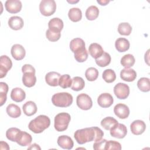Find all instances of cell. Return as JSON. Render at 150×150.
<instances>
[{"label":"cell","instance_id":"1","mask_svg":"<svg viewBox=\"0 0 150 150\" xmlns=\"http://www.w3.org/2000/svg\"><path fill=\"white\" fill-rule=\"evenodd\" d=\"M104 136L103 131L97 127H92L77 129L74 134V137L79 144L82 145L93 141H97Z\"/></svg>","mask_w":150,"mask_h":150},{"label":"cell","instance_id":"2","mask_svg":"<svg viewBox=\"0 0 150 150\" xmlns=\"http://www.w3.org/2000/svg\"><path fill=\"white\" fill-rule=\"evenodd\" d=\"M50 125V118L45 115H39L31 120L28 125L29 129L35 134L42 132Z\"/></svg>","mask_w":150,"mask_h":150},{"label":"cell","instance_id":"3","mask_svg":"<svg viewBox=\"0 0 150 150\" xmlns=\"http://www.w3.org/2000/svg\"><path fill=\"white\" fill-rule=\"evenodd\" d=\"M73 96L67 92L56 93L52 97L53 104L58 107H67L73 103Z\"/></svg>","mask_w":150,"mask_h":150},{"label":"cell","instance_id":"4","mask_svg":"<svg viewBox=\"0 0 150 150\" xmlns=\"http://www.w3.org/2000/svg\"><path fill=\"white\" fill-rule=\"evenodd\" d=\"M70 115L67 112H60L57 114L54 120V127L55 129L59 132L66 130L70 122Z\"/></svg>","mask_w":150,"mask_h":150},{"label":"cell","instance_id":"5","mask_svg":"<svg viewBox=\"0 0 150 150\" xmlns=\"http://www.w3.org/2000/svg\"><path fill=\"white\" fill-rule=\"evenodd\" d=\"M56 9V4L54 0H42L39 4L40 12L45 16L52 15Z\"/></svg>","mask_w":150,"mask_h":150},{"label":"cell","instance_id":"6","mask_svg":"<svg viewBox=\"0 0 150 150\" xmlns=\"http://www.w3.org/2000/svg\"><path fill=\"white\" fill-rule=\"evenodd\" d=\"M76 103L77 106L83 110H90L93 106V101L91 97L85 93H81L77 96Z\"/></svg>","mask_w":150,"mask_h":150},{"label":"cell","instance_id":"7","mask_svg":"<svg viewBox=\"0 0 150 150\" xmlns=\"http://www.w3.org/2000/svg\"><path fill=\"white\" fill-rule=\"evenodd\" d=\"M114 93L118 98L124 100L129 94V87L125 83H118L114 87Z\"/></svg>","mask_w":150,"mask_h":150},{"label":"cell","instance_id":"8","mask_svg":"<svg viewBox=\"0 0 150 150\" xmlns=\"http://www.w3.org/2000/svg\"><path fill=\"white\" fill-rule=\"evenodd\" d=\"M110 131L112 137L118 139L124 138L127 134V127L124 124L118 122L114 125Z\"/></svg>","mask_w":150,"mask_h":150},{"label":"cell","instance_id":"9","mask_svg":"<svg viewBox=\"0 0 150 150\" xmlns=\"http://www.w3.org/2000/svg\"><path fill=\"white\" fill-rule=\"evenodd\" d=\"M12 62L6 55H2L0 59V78L6 76L8 71L12 68Z\"/></svg>","mask_w":150,"mask_h":150},{"label":"cell","instance_id":"10","mask_svg":"<svg viewBox=\"0 0 150 150\" xmlns=\"http://www.w3.org/2000/svg\"><path fill=\"white\" fill-rule=\"evenodd\" d=\"M6 10L11 13H16L22 9V2L19 0H7L5 3Z\"/></svg>","mask_w":150,"mask_h":150},{"label":"cell","instance_id":"11","mask_svg":"<svg viewBox=\"0 0 150 150\" xmlns=\"http://www.w3.org/2000/svg\"><path fill=\"white\" fill-rule=\"evenodd\" d=\"M114 112L116 116L121 119H125L129 115V109L128 107L122 103L117 104L114 108Z\"/></svg>","mask_w":150,"mask_h":150},{"label":"cell","instance_id":"12","mask_svg":"<svg viewBox=\"0 0 150 150\" xmlns=\"http://www.w3.org/2000/svg\"><path fill=\"white\" fill-rule=\"evenodd\" d=\"M113 102L114 98L112 96L108 93L101 94L97 98L98 104L103 108L110 107L113 104Z\"/></svg>","mask_w":150,"mask_h":150},{"label":"cell","instance_id":"13","mask_svg":"<svg viewBox=\"0 0 150 150\" xmlns=\"http://www.w3.org/2000/svg\"><path fill=\"white\" fill-rule=\"evenodd\" d=\"M11 53L13 58L16 60H22L26 54L25 48L19 44L13 45L11 47Z\"/></svg>","mask_w":150,"mask_h":150},{"label":"cell","instance_id":"14","mask_svg":"<svg viewBox=\"0 0 150 150\" xmlns=\"http://www.w3.org/2000/svg\"><path fill=\"white\" fill-rule=\"evenodd\" d=\"M32 137L30 134L21 130L17 136L16 142L20 146H26L29 145L32 142Z\"/></svg>","mask_w":150,"mask_h":150},{"label":"cell","instance_id":"15","mask_svg":"<svg viewBox=\"0 0 150 150\" xmlns=\"http://www.w3.org/2000/svg\"><path fill=\"white\" fill-rule=\"evenodd\" d=\"M130 128L131 132L133 134L139 135L142 134L145 131L146 124L142 120H137L131 124Z\"/></svg>","mask_w":150,"mask_h":150},{"label":"cell","instance_id":"16","mask_svg":"<svg viewBox=\"0 0 150 150\" xmlns=\"http://www.w3.org/2000/svg\"><path fill=\"white\" fill-rule=\"evenodd\" d=\"M57 142L60 147L65 149H71L74 145L72 139L70 137L65 135L59 136L57 138Z\"/></svg>","mask_w":150,"mask_h":150},{"label":"cell","instance_id":"17","mask_svg":"<svg viewBox=\"0 0 150 150\" xmlns=\"http://www.w3.org/2000/svg\"><path fill=\"white\" fill-rule=\"evenodd\" d=\"M120 77L122 80L131 82L135 80L137 77V73L132 69L124 68L120 72Z\"/></svg>","mask_w":150,"mask_h":150},{"label":"cell","instance_id":"18","mask_svg":"<svg viewBox=\"0 0 150 150\" xmlns=\"http://www.w3.org/2000/svg\"><path fill=\"white\" fill-rule=\"evenodd\" d=\"M8 23L9 28L15 30L21 29L24 25L23 19L18 16H11L9 19Z\"/></svg>","mask_w":150,"mask_h":150},{"label":"cell","instance_id":"19","mask_svg":"<svg viewBox=\"0 0 150 150\" xmlns=\"http://www.w3.org/2000/svg\"><path fill=\"white\" fill-rule=\"evenodd\" d=\"M60 74L56 71H50L45 76L46 83L50 86L56 87L59 85Z\"/></svg>","mask_w":150,"mask_h":150},{"label":"cell","instance_id":"20","mask_svg":"<svg viewBox=\"0 0 150 150\" xmlns=\"http://www.w3.org/2000/svg\"><path fill=\"white\" fill-rule=\"evenodd\" d=\"M22 83L27 87H32L35 86L36 82V77L35 73L32 72H26L23 73Z\"/></svg>","mask_w":150,"mask_h":150},{"label":"cell","instance_id":"21","mask_svg":"<svg viewBox=\"0 0 150 150\" xmlns=\"http://www.w3.org/2000/svg\"><path fill=\"white\" fill-rule=\"evenodd\" d=\"M88 52L92 57L96 59L100 57L104 52L100 45L97 43H93L88 47Z\"/></svg>","mask_w":150,"mask_h":150},{"label":"cell","instance_id":"22","mask_svg":"<svg viewBox=\"0 0 150 150\" xmlns=\"http://www.w3.org/2000/svg\"><path fill=\"white\" fill-rule=\"evenodd\" d=\"M26 97L25 91L21 88L16 87L12 90L11 93V99L17 103H20L23 101Z\"/></svg>","mask_w":150,"mask_h":150},{"label":"cell","instance_id":"23","mask_svg":"<svg viewBox=\"0 0 150 150\" xmlns=\"http://www.w3.org/2000/svg\"><path fill=\"white\" fill-rule=\"evenodd\" d=\"M130 43L128 39L124 38H118L115 42V49L119 52H125L129 48Z\"/></svg>","mask_w":150,"mask_h":150},{"label":"cell","instance_id":"24","mask_svg":"<svg viewBox=\"0 0 150 150\" xmlns=\"http://www.w3.org/2000/svg\"><path fill=\"white\" fill-rule=\"evenodd\" d=\"M22 110L26 115L30 117L36 114L38 108L36 104L33 101H29L23 105Z\"/></svg>","mask_w":150,"mask_h":150},{"label":"cell","instance_id":"25","mask_svg":"<svg viewBox=\"0 0 150 150\" xmlns=\"http://www.w3.org/2000/svg\"><path fill=\"white\" fill-rule=\"evenodd\" d=\"M69 46L70 50L73 53L86 47L84 41L82 39L78 38L72 39L70 42Z\"/></svg>","mask_w":150,"mask_h":150},{"label":"cell","instance_id":"26","mask_svg":"<svg viewBox=\"0 0 150 150\" xmlns=\"http://www.w3.org/2000/svg\"><path fill=\"white\" fill-rule=\"evenodd\" d=\"M8 115L12 118H16L21 116V110L19 107L14 104H9L6 109Z\"/></svg>","mask_w":150,"mask_h":150},{"label":"cell","instance_id":"27","mask_svg":"<svg viewBox=\"0 0 150 150\" xmlns=\"http://www.w3.org/2000/svg\"><path fill=\"white\" fill-rule=\"evenodd\" d=\"M68 16L72 22H79L82 18L81 11L78 8H72L69 11Z\"/></svg>","mask_w":150,"mask_h":150},{"label":"cell","instance_id":"28","mask_svg":"<svg viewBox=\"0 0 150 150\" xmlns=\"http://www.w3.org/2000/svg\"><path fill=\"white\" fill-rule=\"evenodd\" d=\"M99 15V9L95 5L89 6L86 11L85 15L86 18L89 21H94L97 18Z\"/></svg>","mask_w":150,"mask_h":150},{"label":"cell","instance_id":"29","mask_svg":"<svg viewBox=\"0 0 150 150\" xmlns=\"http://www.w3.org/2000/svg\"><path fill=\"white\" fill-rule=\"evenodd\" d=\"M85 86V82L83 78L79 76H76L72 79V84L71 88L76 91H80L84 88Z\"/></svg>","mask_w":150,"mask_h":150},{"label":"cell","instance_id":"30","mask_svg":"<svg viewBox=\"0 0 150 150\" xmlns=\"http://www.w3.org/2000/svg\"><path fill=\"white\" fill-rule=\"evenodd\" d=\"M111 60V57L110 54L107 52H104L100 57L96 59V63L98 66L103 67L108 66L110 63Z\"/></svg>","mask_w":150,"mask_h":150},{"label":"cell","instance_id":"31","mask_svg":"<svg viewBox=\"0 0 150 150\" xmlns=\"http://www.w3.org/2000/svg\"><path fill=\"white\" fill-rule=\"evenodd\" d=\"M135 62V59L134 56L131 54H127L122 57L120 63L125 68H129L134 66Z\"/></svg>","mask_w":150,"mask_h":150},{"label":"cell","instance_id":"32","mask_svg":"<svg viewBox=\"0 0 150 150\" xmlns=\"http://www.w3.org/2000/svg\"><path fill=\"white\" fill-rule=\"evenodd\" d=\"M46 36L49 41L56 42L60 39L61 33L59 30L49 28L46 32Z\"/></svg>","mask_w":150,"mask_h":150},{"label":"cell","instance_id":"33","mask_svg":"<svg viewBox=\"0 0 150 150\" xmlns=\"http://www.w3.org/2000/svg\"><path fill=\"white\" fill-rule=\"evenodd\" d=\"M137 87L142 92H148L150 90V81L147 77H142L137 82Z\"/></svg>","mask_w":150,"mask_h":150},{"label":"cell","instance_id":"34","mask_svg":"<svg viewBox=\"0 0 150 150\" xmlns=\"http://www.w3.org/2000/svg\"><path fill=\"white\" fill-rule=\"evenodd\" d=\"M118 121L113 117H107L103 118L101 121V125L106 130H110V129L116 124Z\"/></svg>","mask_w":150,"mask_h":150},{"label":"cell","instance_id":"35","mask_svg":"<svg viewBox=\"0 0 150 150\" xmlns=\"http://www.w3.org/2000/svg\"><path fill=\"white\" fill-rule=\"evenodd\" d=\"M118 32L121 35L128 36L132 32V27L128 22L120 23L118 26Z\"/></svg>","mask_w":150,"mask_h":150},{"label":"cell","instance_id":"36","mask_svg":"<svg viewBox=\"0 0 150 150\" xmlns=\"http://www.w3.org/2000/svg\"><path fill=\"white\" fill-rule=\"evenodd\" d=\"M49 29H54L61 31L63 28V22L59 18H53L48 23Z\"/></svg>","mask_w":150,"mask_h":150},{"label":"cell","instance_id":"37","mask_svg":"<svg viewBox=\"0 0 150 150\" xmlns=\"http://www.w3.org/2000/svg\"><path fill=\"white\" fill-rule=\"evenodd\" d=\"M102 77L105 82L111 83L114 82L116 79V74L113 70L108 69L103 71Z\"/></svg>","mask_w":150,"mask_h":150},{"label":"cell","instance_id":"38","mask_svg":"<svg viewBox=\"0 0 150 150\" xmlns=\"http://www.w3.org/2000/svg\"><path fill=\"white\" fill-rule=\"evenodd\" d=\"M8 86L5 82L0 83V105L2 106L6 101V95L8 91Z\"/></svg>","mask_w":150,"mask_h":150},{"label":"cell","instance_id":"39","mask_svg":"<svg viewBox=\"0 0 150 150\" xmlns=\"http://www.w3.org/2000/svg\"><path fill=\"white\" fill-rule=\"evenodd\" d=\"M72 84V79L69 74H63L60 76L59 80V86L63 88L70 87Z\"/></svg>","mask_w":150,"mask_h":150},{"label":"cell","instance_id":"40","mask_svg":"<svg viewBox=\"0 0 150 150\" xmlns=\"http://www.w3.org/2000/svg\"><path fill=\"white\" fill-rule=\"evenodd\" d=\"M85 76L87 80L90 81H95L98 76V71L95 67H89L85 72Z\"/></svg>","mask_w":150,"mask_h":150},{"label":"cell","instance_id":"41","mask_svg":"<svg viewBox=\"0 0 150 150\" xmlns=\"http://www.w3.org/2000/svg\"><path fill=\"white\" fill-rule=\"evenodd\" d=\"M74 53V58L78 62L82 63L85 62L87 58H88V52L85 48L81 49L77 52H76Z\"/></svg>","mask_w":150,"mask_h":150},{"label":"cell","instance_id":"42","mask_svg":"<svg viewBox=\"0 0 150 150\" xmlns=\"http://www.w3.org/2000/svg\"><path fill=\"white\" fill-rule=\"evenodd\" d=\"M20 129L17 128H10L6 132V137L9 141L16 142L17 136L20 132Z\"/></svg>","mask_w":150,"mask_h":150},{"label":"cell","instance_id":"43","mask_svg":"<svg viewBox=\"0 0 150 150\" xmlns=\"http://www.w3.org/2000/svg\"><path fill=\"white\" fill-rule=\"evenodd\" d=\"M105 149H121V145L120 142L112 140L107 141L105 146Z\"/></svg>","mask_w":150,"mask_h":150},{"label":"cell","instance_id":"44","mask_svg":"<svg viewBox=\"0 0 150 150\" xmlns=\"http://www.w3.org/2000/svg\"><path fill=\"white\" fill-rule=\"evenodd\" d=\"M106 142H107V140L105 139H101L99 141H96L93 144V149L95 150L105 149Z\"/></svg>","mask_w":150,"mask_h":150},{"label":"cell","instance_id":"45","mask_svg":"<svg viewBox=\"0 0 150 150\" xmlns=\"http://www.w3.org/2000/svg\"><path fill=\"white\" fill-rule=\"evenodd\" d=\"M22 71L23 73L26 72H32L35 73V69L30 64H25L22 67Z\"/></svg>","mask_w":150,"mask_h":150},{"label":"cell","instance_id":"46","mask_svg":"<svg viewBox=\"0 0 150 150\" xmlns=\"http://www.w3.org/2000/svg\"><path fill=\"white\" fill-rule=\"evenodd\" d=\"M28 149H41V148L39 146L38 144L34 143L32 145H31L28 148Z\"/></svg>","mask_w":150,"mask_h":150},{"label":"cell","instance_id":"47","mask_svg":"<svg viewBox=\"0 0 150 150\" xmlns=\"http://www.w3.org/2000/svg\"><path fill=\"white\" fill-rule=\"evenodd\" d=\"M97 2L98 3V4H100L101 5H104V6H105V5H106L107 4H108L109 2H110V1H107V0H104V1H97Z\"/></svg>","mask_w":150,"mask_h":150}]
</instances>
